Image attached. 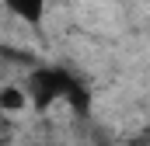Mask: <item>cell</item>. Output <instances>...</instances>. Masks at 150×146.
<instances>
[{
    "label": "cell",
    "mask_w": 150,
    "mask_h": 146,
    "mask_svg": "<svg viewBox=\"0 0 150 146\" xmlns=\"http://www.w3.org/2000/svg\"><path fill=\"white\" fill-rule=\"evenodd\" d=\"M28 101L35 108H49L56 101L70 105L77 115H87V87L63 66H38L28 77Z\"/></svg>",
    "instance_id": "cell-1"
},
{
    "label": "cell",
    "mask_w": 150,
    "mask_h": 146,
    "mask_svg": "<svg viewBox=\"0 0 150 146\" xmlns=\"http://www.w3.org/2000/svg\"><path fill=\"white\" fill-rule=\"evenodd\" d=\"M14 18H21L25 25H38L45 18V0H0Z\"/></svg>",
    "instance_id": "cell-2"
},
{
    "label": "cell",
    "mask_w": 150,
    "mask_h": 146,
    "mask_svg": "<svg viewBox=\"0 0 150 146\" xmlns=\"http://www.w3.org/2000/svg\"><path fill=\"white\" fill-rule=\"evenodd\" d=\"M28 105H32V101H28V91H21V87H14V84L0 87V111L14 115V111H25Z\"/></svg>",
    "instance_id": "cell-3"
},
{
    "label": "cell",
    "mask_w": 150,
    "mask_h": 146,
    "mask_svg": "<svg viewBox=\"0 0 150 146\" xmlns=\"http://www.w3.org/2000/svg\"><path fill=\"white\" fill-rule=\"evenodd\" d=\"M0 146H4V143H0Z\"/></svg>",
    "instance_id": "cell-4"
}]
</instances>
